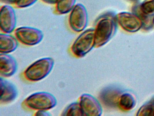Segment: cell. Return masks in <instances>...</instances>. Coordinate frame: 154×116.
I'll list each match as a JSON object with an SVG mask.
<instances>
[{
    "label": "cell",
    "instance_id": "cell-1",
    "mask_svg": "<svg viewBox=\"0 0 154 116\" xmlns=\"http://www.w3.org/2000/svg\"><path fill=\"white\" fill-rule=\"evenodd\" d=\"M115 15L111 12L100 16L94 27L95 47L99 48L107 44L114 36L117 30Z\"/></svg>",
    "mask_w": 154,
    "mask_h": 116
},
{
    "label": "cell",
    "instance_id": "cell-2",
    "mask_svg": "<svg viewBox=\"0 0 154 116\" xmlns=\"http://www.w3.org/2000/svg\"><path fill=\"white\" fill-rule=\"evenodd\" d=\"M54 61L53 58L46 57L39 59L30 64L24 72L25 79L35 82L45 79L54 68Z\"/></svg>",
    "mask_w": 154,
    "mask_h": 116
},
{
    "label": "cell",
    "instance_id": "cell-3",
    "mask_svg": "<svg viewBox=\"0 0 154 116\" xmlns=\"http://www.w3.org/2000/svg\"><path fill=\"white\" fill-rule=\"evenodd\" d=\"M57 100L49 92H38L29 95L23 102V104L32 110H46L51 109L56 106Z\"/></svg>",
    "mask_w": 154,
    "mask_h": 116
},
{
    "label": "cell",
    "instance_id": "cell-4",
    "mask_svg": "<svg viewBox=\"0 0 154 116\" xmlns=\"http://www.w3.org/2000/svg\"><path fill=\"white\" fill-rule=\"evenodd\" d=\"M95 47L94 28H90L83 31L72 44L71 51L74 56L82 58Z\"/></svg>",
    "mask_w": 154,
    "mask_h": 116
},
{
    "label": "cell",
    "instance_id": "cell-5",
    "mask_svg": "<svg viewBox=\"0 0 154 116\" xmlns=\"http://www.w3.org/2000/svg\"><path fill=\"white\" fill-rule=\"evenodd\" d=\"M68 21L72 31L77 33L83 31L88 23V14L85 6L82 4H75L70 11Z\"/></svg>",
    "mask_w": 154,
    "mask_h": 116
},
{
    "label": "cell",
    "instance_id": "cell-6",
    "mask_svg": "<svg viewBox=\"0 0 154 116\" xmlns=\"http://www.w3.org/2000/svg\"><path fill=\"white\" fill-rule=\"evenodd\" d=\"M14 34L18 41L26 46H34L40 43L44 38L42 31L34 27L23 26L17 28Z\"/></svg>",
    "mask_w": 154,
    "mask_h": 116
},
{
    "label": "cell",
    "instance_id": "cell-7",
    "mask_svg": "<svg viewBox=\"0 0 154 116\" xmlns=\"http://www.w3.org/2000/svg\"><path fill=\"white\" fill-rule=\"evenodd\" d=\"M115 18L119 25L128 32H136L143 27L140 18L133 12H122L116 14Z\"/></svg>",
    "mask_w": 154,
    "mask_h": 116
},
{
    "label": "cell",
    "instance_id": "cell-8",
    "mask_svg": "<svg viewBox=\"0 0 154 116\" xmlns=\"http://www.w3.org/2000/svg\"><path fill=\"white\" fill-rule=\"evenodd\" d=\"M1 31L3 33L10 34L15 31L17 24L16 13L10 5L2 6L0 11Z\"/></svg>",
    "mask_w": 154,
    "mask_h": 116
},
{
    "label": "cell",
    "instance_id": "cell-9",
    "mask_svg": "<svg viewBox=\"0 0 154 116\" xmlns=\"http://www.w3.org/2000/svg\"><path fill=\"white\" fill-rule=\"evenodd\" d=\"M79 102L83 116H100L102 113L100 102L91 94L84 93L81 95Z\"/></svg>",
    "mask_w": 154,
    "mask_h": 116
},
{
    "label": "cell",
    "instance_id": "cell-10",
    "mask_svg": "<svg viewBox=\"0 0 154 116\" xmlns=\"http://www.w3.org/2000/svg\"><path fill=\"white\" fill-rule=\"evenodd\" d=\"M122 93L121 90L117 87H106L101 91L99 98L105 107L116 108L118 107L119 100Z\"/></svg>",
    "mask_w": 154,
    "mask_h": 116
},
{
    "label": "cell",
    "instance_id": "cell-11",
    "mask_svg": "<svg viewBox=\"0 0 154 116\" xmlns=\"http://www.w3.org/2000/svg\"><path fill=\"white\" fill-rule=\"evenodd\" d=\"M0 103H10L17 97L18 91L16 86L2 77L0 79Z\"/></svg>",
    "mask_w": 154,
    "mask_h": 116
},
{
    "label": "cell",
    "instance_id": "cell-12",
    "mask_svg": "<svg viewBox=\"0 0 154 116\" xmlns=\"http://www.w3.org/2000/svg\"><path fill=\"white\" fill-rule=\"evenodd\" d=\"M17 69V63L14 57L8 53L0 54V74L1 77H11Z\"/></svg>",
    "mask_w": 154,
    "mask_h": 116
},
{
    "label": "cell",
    "instance_id": "cell-13",
    "mask_svg": "<svg viewBox=\"0 0 154 116\" xmlns=\"http://www.w3.org/2000/svg\"><path fill=\"white\" fill-rule=\"evenodd\" d=\"M18 45V40L16 37L8 34H0V53H9L14 51Z\"/></svg>",
    "mask_w": 154,
    "mask_h": 116
},
{
    "label": "cell",
    "instance_id": "cell-14",
    "mask_svg": "<svg viewBox=\"0 0 154 116\" xmlns=\"http://www.w3.org/2000/svg\"><path fill=\"white\" fill-rule=\"evenodd\" d=\"M135 97L129 92H122L119 100L118 107L123 111H129L136 106Z\"/></svg>",
    "mask_w": 154,
    "mask_h": 116
},
{
    "label": "cell",
    "instance_id": "cell-15",
    "mask_svg": "<svg viewBox=\"0 0 154 116\" xmlns=\"http://www.w3.org/2000/svg\"><path fill=\"white\" fill-rule=\"evenodd\" d=\"M76 0H58L55 7V11L57 14H63L70 12L75 5Z\"/></svg>",
    "mask_w": 154,
    "mask_h": 116
},
{
    "label": "cell",
    "instance_id": "cell-16",
    "mask_svg": "<svg viewBox=\"0 0 154 116\" xmlns=\"http://www.w3.org/2000/svg\"><path fill=\"white\" fill-rule=\"evenodd\" d=\"M132 12L136 14L140 18L143 23L142 28L145 30H149L153 25V19L154 17L147 16L141 13L139 10L137 4L135 5L132 7Z\"/></svg>",
    "mask_w": 154,
    "mask_h": 116
},
{
    "label": "cell",
    "instance_id": "cell-17",
    "mask_svg": "<svg viewBox=\"0 0 154 116\" xmlns=\"http://www.w3.org/2000/svg\"><path fill=\"white\" fill-rule=\"evenodd\" d=\"M62 116H83L79 102H74L69 104L64 109Z\"/></svg>",
    "mask_w": 154,
    "mask_h": 116
},
{
    "label": "cell",
    "instance_id": "cell-18",
    "mask_svg": "<svg viewBox=\"0 0 154 116\" xmlns=\"http://www.w3.org/2000/svg\"><path fill=\"white\" fill-rule=\"evenodd\" d=\"M139 10L144 14L154 17V0H144L140 4H137Z\"/></svg>",
    "mask_w": 154,
    "mask_h": 116
},
{
    "label": "cell",
    "instance_id": "cell-19",
    "mask_svg": "<svg viewBox=\"0 0 154 116\" xmlns=\"http://www.w3.org/2000/svg\"><path fill=\"white\" fill-rule=\"evenodd\" d=\"M137 116H154V105L152 101L142 105L138 111Z\"/></svg>",
    "mask_w": 154,
    "mask_h": 116
},
{
    "label": "cell",
    "instance_id": "cell-20",
    "mask_svg": "<svg viewBox=\"0 0 154 116\" xmlns=\"http://www.w3.org/2000/svg\"><path fill=\"white\" fill-rule=\"evenodd\" d=\"M37 0H12V4L17 8H24L34 4Z\"/></svg>",
    "mask_w": 154,
    "mask_h": 116
},
{
    "label": "cell",
    "instance_id": "cell-21",
    "mask_svg": "<svg viewBox=\"0 0 154 116\" xmlns=\"http://www.w3.org/2000/svg\"><path fill=\"white\" fill-rule=\"evenodd\" d=\"M35 115L38 116H51V114L48 111L38 110L37 111Z\"/></svg>",
    "mask_w": 154,
    "mask_h": 116
},
{
    "label": "cell",
    "instance_id": "cell-22",
    "mask_svg": "<svg viewBox=\"0 0 154 116\" xmlns=\"http://www.w3.org/2000/svg\"><path fill=\"white\" fill-rule=\"evenodd\" d=\"M42 2L48 4L55 5L58 0H41Z\"/></svg>",
    "mask_w": 154,
    "mask_h": 116
},
{
    "label": "cell",
    "instance_id": "cell-23",
    "mask_svg": "<svg viewBox=\"0 0 154 116\" xmlns=\"http://www.w3.org/2000/svg\"><path fill=\"white\" fill-rule=\"evenodd\" d=\"M151 101H152V102H153V104H154V98L151 100Z\"/></svg>",
    "mask_w": 154,
    "mask_h": 116
},
{
    "label": "cell",
    "instance_id": "cell-24",
    "mask_svg": "<svg viewBox=\"0 0 154 116\" xmlns=\"http://www.w3.org/2000/svg\"><path fill=\"white\" fill-rule=\"evenodd\" d=\"M153 24H154V19H153Z\"/></svg>",
    "mask_w": 154,
    "mask_h": 116
}]
</instances>
